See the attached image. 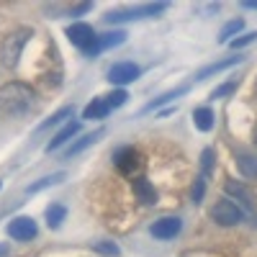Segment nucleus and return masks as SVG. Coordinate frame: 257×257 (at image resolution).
Returning <instances> with one entry per match:
<instances>
[{"label":"nucleus","instance_id":"20","mask_svg":"<svg viewBox=\"0 0 257 257\" xmlns=\"http://www.w3.org/2000/svg\"><path fill=\"white\" fill-rule=\"evenodd\" d=\"M244 29V21L242 18H234V21H229V24L219 31V41H221V44H229V41H231V36L234 34H239Z\"/></svg>","mask_w":257,"mask_h":257},{"label":"nucleus","instance_id":"28","mask_svg":"<svg viewBox=\"0 0 257 257\" xmlns=\"http://www.w3.org/2000/svg\"><path fill=\"white\" fill-rule=\"evenodd\" d=\"M126 90H113L111 95H105V100H108V105H111V108H121V105L126 103Z\"/></svg>","mask_w":257,"mask_h":257},{"label":"nucleus","instance_id":"26","mask_svg":"<svg viewBox=\"0 0 257 257\" xmlns=\"http://www.w3.org/2000/svg\"><path fill=\"white\" fill-rule=\"evenodd\" d=\"M252 41H257V31H249V34H242V36H237V39H231L229 44H231V49H242V47H247V44H252Z\"/></svg>","mask_w":257,"mask_h":257},{"label":"nucleus","instance_id":"15","mask_svg":"<svg viewBox=\"0 0 257 257\" xmlns=\"http://www.w3.org/2000/svg\"><path fill=\"white\" fill-rule=\"evenodd\" d=\"M105 134V128H98V132H93V134H85V137H80L75 144H70V149L64 152V157H75V155H80L82 149H88L90 144H95L100 137Z\"/></svg>","mask_w":257,"mask_h":257},{"label":"nucleus","instance_id":"8","mask_svg":"<svg viewBox=\"0 0 257 257\" xmlns=\"http://www.w3.org/2000/svg\"><path fill=\"white\" fill-rule=\"evenodd\" d=\"M183 229V221L175 219V216H162L157 219L152 226H149V234H152L155 239H175Z\"/></svg>","mask_w":257,"mask_h":257},{"label":"nucleus","instance_id":"19","mask_svg":"<svg viewBox=\"0 0 257 257\" xmlns=\"http://www.w3.org/2000/svg\"><path fill=\"white\" fill-rule=\"evenodd\" d=\"M237 167L244 178H257V157L242 152V155H237Z\"/></svg>","mask_w":257,"mask_h":257},{"label":"nucleus","instance_id":"32","mask_svg":"<svg viewBox=\"0 0 257 257\" xmlns=\"http://www.w3.org/2000/svg\"><path fill=\"white\" fill-rule=\"evenodd\" d=\"M252 142L257 144V123H254V128H252Z\"/></svg>","mask_w":257,"mask_h":257},{"label":"nucleus","instance_id":"10","mask_svg":"<svg viewBox=\"0 0 257 257\" xmlns=\"http://www.w3.org/2000/svg\"><path fill=\"white\" fill-rule=\"evenodd\" d=\"M224 190H226V196L237 198V206H239L242 211H252V196H249V190H247L242 183H237V180H226Z\"/></svg>","mask_w":257,"mask_h":257},{"label":"nucleus","instance_id":"14","mask_svg":"<svg viewBox=\"0 0 257 257\" xmlns=\"http://www.w3.org/2000/svg\"><path fill=\"white\" fill-rule=\"evenodd\" d=\"M244 57H229V59H224V62H213V64H208V67H203L198 75H196V80H206V77H211V75H216V72H224V70H229V67H234V64H239Z\"/></svg>","mask_w":257,"mask_h":257},{"label":"nucleus","instance_id":"18","mask_svg":"<svg viewBox=\"0 0 257 257\" xmlns=\"http://www.w3.org/2000/svg\"><path fill=\"white\" fill-rule=\"evenodd\" d=\"M64 219H67V208H64L62 203H52L47 208V224H49V229H59Z\"/></svg>","mask_w":257,"mask_h":257},{"label":"nucleus","instance_id":"1","mask_svg":"<svg viewBox=\"0 0 257 257\" xmlns=\"http://www.w3.org/2000/svg\"><path fill=\"white\" fill-rule=\"evenodd\" d=\"M36 105V93L24 82L0 85V111L8 116H24Z\"/></svg>","mask_w":257,"mask_h":257},{"label":"nucleus","instance_id":"7","mask_svg":"<svg viewBox=\"0 0 257 257\" xmlns=\"http://www.w3.org/2000/svg\"><path fill=\"white\" fill-rule=\"evenodd\" d=\"M6 231H8V237H11V239L29 242V239H34L36 234H39V226H36V221L29 219V216H18V219H13V221L8 224Z\"/></svg>","mask_w":257,"mask_h":257},{"label":"nucleus","instance_id":"9","mask_svg":"<svg viewBox=\"0 0 257 257\" xmlns=\"http://www.w3.org/2000/svg\"><path fill=\"white\" fill-rule=\"evenodd\" d=\"M139 75H142V70L137 67L134 62H118V64H113V67L108 70V80L113 85H128V82H134Z\"/></svg>","mask_w":257,"mask_h":257},{"label":"nucleus","instance_id":"31","mask_svg":"<svg viewBox=\"0 0 257 257\" xmlns=\"http://www.w3.org/2000/svg\"><path fill=\"white\" fill-rule=\"evenodd\" d=\"M244 8H254V11H257V0H247Z\"/></svg>","mask_w":257,"mask_h":257},{"label":"nucleus","instance_id":"25","mask_svg":"<svg viewBox=\"0 0 257 257\" xmlns=\"http://www.w3.org/2000/svg\"><path fill=\"white\" fill-rule=\"evenodd\" d=\"M93 249L98 252V254H108V257H116L121 249H118V244H113V242H95L93 244Z\"/></svg>","mask_w":257,"mask_h":257},{"label":"nucleus","instance_id":"24","mask_svg":"<svg viewBox=\"0 0 257 257\" xmlns=\"http://www.w3.org/2000/svg\"><path fill=\"white\" fill-rule=\"evenodd\" d=\"M237 80H229V82H224V85H219V88L216 90H213L211 93V100H216V98H224V95H229V93H234V90H237Z\"/></svg>","mask_w":257,"mask_h":257},{"label":"nucleus","instance_id":"6","mask_svg":"<svg viewBox=\"0 0 257 257\" xmlns=\"http://www.w3.org/2000/svg\"><path fill=\"white\" fill-rule=\"evenodd\" d=\"M113 165L118 167V173L123 175H134L137 170L142 167V157L134 147H121L113 152Z\"/></svg>","mask_w":257,"mask_h":257},{"label":"nucleus","instance_id":"12","mask_svg":"<svg viewBox=\"0 0 257 257\" xmlns=\"http://www.w3.org/2000/svg\"><path fill=\"white\" fill-rule=\"evenodd\" d=\"M108 111H111L108 100H105V95H100V98H93V103L85 105L82 118H85V121H93V118H105V116H108Z\"/></svg>","mask_w":257,"mask_h":257},{"label":"nucleus","instance_id":"4","mask_svg":"<svg viewBox=\"0 0 257 257\" xmlns=\"http://www.w3.org/2000/svg\"><path fill=\"white\" fill-rule=\"evenodd\" d=\"M242 216H244V211L234 203V201H229V198L219 201L216 206L211 208V219L216 221L219 226H237V224L242 221Z\"/></svg>","mask_w":257,"mask_h":257},{"label":"nucleus","instance_id":"3","mask_svg":"<svg viewBox=\"0 0 257 257\" xmlns=\"http://www.w3.org/2000/svg\"><path fill=\"white\" fill-rule=\"evenodd\" d=\"M67 39L72 41V47H77L80 52H85L88 57L98 54V34L93 31V26H88V24H72L67 29Z\"/></svg>","mask_w":257,"mask_h":257},{"label":"nucleus","instance_id":"27","mask_svg":"<svg viewBox=\"0 0 257 257\" xmlns=\"http://www.w3.org/2000/svg\"><path fill=\"white\" fill-rule=\"evenodd\" d=\"M201 170H203V178L211 175V170H213V149H203V155H201Z\"/></svg>","mask_w":257,"mask_h":257},{"label":"nucleus","instance_id":"16","mask_svg":"<svg viewBox=\"0 0 257 257\" xmlns=\"http://www.w3.org/2000/svg\"><path fill=\"white\" fill-rule=\"evenodd\" d=\"M126 41V31H108V34H98V52L118 47Z\"/></svg>","mask_w":257,"mask_h":257},{"label":"nucleus","instance_id":"30","mask_svg":"<svg viewBox=\"0 0 257 257\" xmlns=\"http://www.w3.org/2000/svg\"><path fill=\"white\" fill-rule=\"evenodd\" d=\"M8 254H11V249L6 244H0V257H8Z\"/></svg>","mask_w":257,"mask_h":257},{"label":"nucleus","instance_id":"23","mask_svg":"<svg viewBox=\"0 0 257 257\" xmlns=\"http://www.w3.org/2000/svg\"><path fill=\"white\" fill-rule=\"evenodd\" d=\"M183 93H185V88H178V90H173V93H165V95H160L157 100H152V103L147 105V108H144V113H147V111H155V108H160L162 103H167V100H173V98H178V95H183Z\"/></svg>","mask_w":257,"mask_h":257},{"label":"nucleus","instance_id":"17","mask_svg":"<svg viewBox=\"0 0 257 257\" xmlns=\"http://www.w3.org/2000/svg\"><path fill=\"white\" fill-rule=\"evenodd\" d=\"M193 123H196V128L198 132H211L213 128V111L211 108H196L193 111Z\"/></svg>","mask_w":257,"mask_h":257},{"label":"nucleus","instance_id":"11","mask_svg":"<svg viewBox=\"0 0 257 257\" xmlns=\"http://www.w3.org/2000/svg\"><path fill=\"white\" fill-rule=\"evenodd\" d=\"M134 196H137V201H142L144 206H155V203H157V190H155V185L149 183L147 178H137V180H134Z\"/></svg>","mask_w":257,"mask_h":257},{"label":"nucleus","instance_id":"29","mask_svg":"<svg viewBox=\"0 0 257 257\" xmlns=\"http://www.w3.org/2000/svg\"><path fill=\"white\" fill-rule=\"evenodd\" d=\"M203 193H206V180L198 178L196 183H193V203H201L203 201Z\"/></svg>","mask_w":257,"mask_h":257},{"label":"nucleus","instance_id":"2","mask_svg":"<svg viewBox=\"0 0 257 257\" xmlns=\"http://www.w3.org/2000/svg\"><path fill=\"white\" fill-rule=\"evenodd\" d=\"M29 36H31V29H18L3 41V47H0V62H3L6 67H16L18 64L21 52H24Z\"/></svg>","mask_w":257,"mask_h":257},{"label":"nucleus","instance_id":"5","mask_svg":"<svg viewBox=\"0 0 257 257\" xmlns=\"http://www.w3.org/2000/svg\"><path fill=\"white\" fill-rule=\"evenodd\" d=\"M167 8V3H152V6H142V8H132V11H113L105 16V24H123V21H137V18H147V16H157Z\"/></svg>","mask_w":257,"mask_h":257},{"label":"nucleus","instance_id":"13","mask_svg":"<svg viewBox=\"0 0 257 257\" xmlns=\"http://www.w3.org/2000/svg\"><path fill=\"white\" fill-rule=\"evenodd\" d=\"M77 132H80V123H77V121L64 123V128H62V132H57V134H54V139L47 144V152H54V149H59L64 142H70V139H72Z\"/></svg>","mask_w":257,"mask_h":257},{"label":"nucleus","instance_id":"21","mask_svg":"<svg viewBox=\"0 0 257 257\" xmlns=\"http://www.w3.org/2000/svg\"><path fill=\"white\" fill-rule=\"evenodd\" d=\"M64 178H67L64 173H54V175H47V178H41L39 183L29 185V188H26V193L31 196V193H39V190H44V188H49V185H57V183H62Z\"/></svg>","mask_w":257,"mask_h":257},{"label":"nucleus","instance_id":"22","mask_svg":"<svg viewBox=\"0 0 257 257\" xmlns=\"http://www.w3.org/2000/svg\"><path fill=\"white\" fill-rule=\"evenodd\" d=\"M72 116V105H64V108H59L52 118H47L44 123H41L39 126V132H44V128H52V126H59V123H64V121H67Z\"/></svg>","mask_w":257,"mask_h":257}]
</instances>
